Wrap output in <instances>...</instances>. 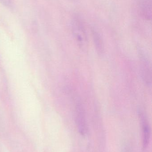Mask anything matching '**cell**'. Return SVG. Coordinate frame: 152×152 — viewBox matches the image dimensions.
Instances as JSON below:
<instances>
[{
	"label": "cell",
	"mask_w": 152,
	"mask_h": 152,
	"mask_svg": "<svg viewBox=\"0 0 152 152\" xmlns=\"http://www.w3.org/2000/svg\"><path fill=\"white\" fill-rule=\"evenodd\" d=\"M79 18H75L72 23V31L79 47L86 50L88 45L87 36L84 25Z\"/></svg>",
	"instance_id": "1"
},
{
	"label": "cell",
	"mask_w": 152,
	"mask_h": 152,
	"mask_svg": "<svg viewBox=\"0 0 152 152\" xmlns=\"http://www.w3.org/2000/svg\"><path fill=\"white\" fill-rule=\"evenodd\" d=\"M123 152H130V151L128 147H126L123 149Z\"/></svg>",
	"instance_id": "7"
},
{
	"label": "cell",
	"mask_w": 152,
	"mask_h": 152,
	"mask_svg": "<svg viewBox=\"0 0 152 152\" xmlns=\"http://www.w3.org/2000/svg\"><path fill=\"white\" fill-rule=\"evenodd\" d=\"M0 2L5 7H10L12 5V0H0Z\"/></svg>",
	"instance_id": "6"
},
{
	"label": "cell",
	"mask_w": 152,
	"mask_h": 152,
	"mask_svg": "<svg viewBox=\"0 0 152 152\" xmlns=\"http://www.w3.org/2000/svg\"><path fill=\"white\" fill-rule=\"evenodd\" d=\"M140 56L141 70L143 79L145 83L149 86L151 84V72L150 62L144 53L141 52Z\"/></svg>",
	"instance_id": "4"
},
{
	"label": "cell",
	"mask_w": 152,
	"mask_h": 152,
	"mask_svg": "<svg viewBox=\"0 0 152 152\" xmlns=\"http://www.w3.org/2000/svg\"><path fill=\"white\" fill-rule=\"evenodd\" d=\"M138 114L142 128V146L145 149L148 147L151 139V126L146 115L142 110L139 111Z\"/></svg>",
	"instance_id": "3"
},
{
	"label": "cell",
	"mask_w": 152,
	"mask_h": 152,
	"mask_svg": "<svg viewBox=\"0 0 152 152\" xmlns=\"http://www.w3.org/2000/svg\"><path fill=\"white\" fill-rule=\"evenodd\" d=\"M93 35L94 42L96 51L98 52V54H102L103 53L104 51V46L103 42L101 35L95 30H93Z\"/></svg>",
	"instance_id": "5"
},
{
	"label": "cell",
	"mask_w": 152,
	"mask_h": 152,
	"mask_svg": "<svg viewBox=\"0 0 152 152\" xmlns=\"http://www.w3.org/2000/svg\"><path fill=\"white\" fill-rule=\"evenodd\" d=\"M76 121L79 132L83 136L88 131L86 118L84 108L79 102H77L76 107Z\"/></svg>",
	"instance_id": "2"
}]
</instances>
